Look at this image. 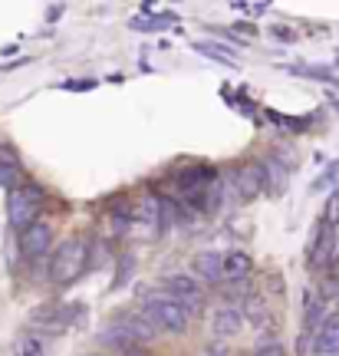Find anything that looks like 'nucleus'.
Masks as SVG:
<instances>
[{"label":"nucleus","mask_w":339,"mask_h":356,"mask_svg":"<svg viewBox=\"0 0 339 356\" xmlns=\"http://www.w3.org/2000/svg\"><path fill=\"white\" fill-rule=\"evenodd\" d=\"M142 317L149 320L155 330H162V333H172V337H181V333L188 330V310L178 304L172 293H165L162 287L158 291H149L145 293V300H142V310H138Z\"/></svg>","instance_id":"1"},{"label":"nucleus","mask_w":339,"mask_h":356,"mask_svg":"<svg viewBox=\"0 0 339 356\" xmlns=\"http://www.w3.org/2000/svg\"><path fill=\"white\" fill-rule=\"evenodd\" d=\"M89 267V244L83 238H66L50 257V280L53 284H73Z\"/></svg>","instance_id":"2"},{"label":"nucleus","mask_w":339,"mask_h":356,"mask_svg":"<svg viewBox=\"0 0 339 356\" xmlns=\"http://www.w3.org/2000/svg\"><path fill=\"white\" fill-rule=\"evenodd\" d=\"M40 208H43V188H37V185H20L7 195V218L17 231L30 228L37 221Z\"/></svg>","instance_id":"3"},{"label":"nucleus","mask_w":339,"mask_h":356,"mask_svg":"<svg viewBox=\"0 0 339 356\" xmlns=\"http://www.w3.org/2000/svg\"><path fill=\"white\" fill-rule=\"evenodd\" d=\"M162 291L172 293L178 304L188 310V317L198 310V304H201V280L188 277V274H168V277H162Z\"/></svg>","instance_id":"4"},{"label":"nucleus","mask_w":339,"mask_h":356,"mask_svg":"<svg viewBox=\"0 0 339 356\" xmlns=\"http://www.w3.org/2000/svg\"><path fill=\"white\" fill-rule=\"evenodd\" d=\"M53 248V225L50 221H33L30 228L20 231V251H24V257H43L50 254Z\"/></svg>","instance_id":"5"},{"label":"nucleus","mask_w":339,"mask_h":356,"mask_svg":"<svg viewBox=\"0 0 339 356\" xmlns=\"http://www.w3.org/2000/svg\"><path fill=\"white\" fill-rule=\"evenodd\" d=\"M264 185H267L264 165H244V168H238V175H234V188H238V195L244 202H254V198L264 191Z\"/></svg>","instance_id":"6"},{"label":"nucleus","mask_w":339,"mask_h":356,"mask_svg":"<svg viewBox=\"0 0 339 356\" xmlns=\"http://www.w3.org/2000/svg\"><path fill=\"white\" fill-rule=\"evenodd\" d=\"M214 181H217V172H214L211 165H195L178 175V188L185 191V195H191V191H204L208 185H214Z\"/></svg>","instance_id":"7"},{"label":"nucleus","mask_w":339,"mask_h":356,"mask_svg":"<svg viewBox=\"0 0 339 356\" xmlns=\"http://www.w3.org/2000/svg\"><path fill=\"white\" fill-rule=\"evenodd\" d=\"M336 257H339L336 234L329 228H323L320 238H316V244H313V251H310V267H323V264H329V261H336Z\"/></svg>","instance_id":"8"},{"label":"nucleus","mask_w":339,"mask_h":356,"mask_svg":"<svg viewBox=\"0 0 339 356\" xmlns=\"http://www.w3.org/2000/svg\"><path fill=\"white\" fill-rule=\"evenodd\" d=\"M254 270V257L247 254V251H227V254H221V274L231 280H240L247 277Z\"/></svg>","instance_id":"9"},{"label":"nucleus","mask_w":339,"mask_h":356,"mask_svg":"<svg viewBox=\"0 0 339 356\" xmlns=\"http://www.w3.org/2000/svg\"><path fill=\"white\" fill-rule=\"evenodd\" d=\"M240 327H244V314H240L238 307H221L217 314H214V333L227 340V337H238Z\"/></svg>","instance_id":"10"},{"label":"nucleus","mask_w":339,"mask_h":356,"mask_svg":"<svg viewBox=\"0 0 339 356\" xmlns=\"http://www.w3.org/2000/svg\"><path fill=\"white\" fill-rule=\"evenodd\" d=\"M115 320L126 327L129 337H132L135 343H151V340L158 337V330H155V327H151V323L142 317V314H122V317H115Z\"/></svg>","instance_id":"11"},{"label":"nucleus","mask_w":339,"mask_h":356,"mask_svg":"<svg viewBox=\"0 0 339 356\" xmlns=\"http://www.w3.org/2000/svg\"><path fill=\"white\" fill-rule=\"evenodd\" d=\"M195 270H198V277L204 284H217V280L224 277L221 274V254L217 251H201V254L195 257Z\"/></svg>","instance_id":"12"},{"label":"nucleus","mask_w":339,"mask_h":356,"mask_svg":"<svg viewBox=\"0 0 339 356\" xmlns=\"http://www.w3.org/2000/svg\"><path fill=\"white\" fill-rule=\"evenodd\" d=\"M30 323H33V327H43V330H50V333L66 330V320H63V310H60V307H37Z\"/></svg>","instance_id":"13"},{"label":"nucleus","mask_w":339,"mask_h":356,"mask_svg":"<svg viewBox=\"0 0 339 356\" xmlns=\"http://www.w3.org/2000/svg\"><path fill=\"white\" fill-rule=\"evenodd\" d=\"M313 346L320 350V353H329V350H339V314L336 317H329L323 327H320V333H316Z\"/></svg>","instance_id":"14"},{"label":"nucleus","mask_w":339,"mask_h":356,"mask_svg":"<svg viewBox=\"0 0 339 356\" xmlns=\"http://www.w3.org/2000/svg\"><path fill=\"white\" fill-rule=\"evenodd\" d=\"M320 317H323V300H320L316 291L306 287V293H303V323H306V330H316Z\"/></svg>","instance_id":"15"},{"label":"nucleus","mask_w":339,"mask_h":356,"mask_svg":"<svg viewBox=\"0 0 339 356\" xmlns=\"http://www.w3.org/2000/svg\"><path fill=\"white\" fill-rule=\"evenodd\" d=\"M135 215H138V221H145L151 231L162 228V202H158V198H142L135 208Z\"/></svg>","instance_id":"16"},{"label":"nucleus","mask_w":339,"mask_h":356,"mask_svg":"<svg viewBox=\"0 0 339 356\" xmlns=\"http://www.w3.org/2000/svg\"><path fill=\"white\" fill-rule=\"evenodd\" d=\"M47 353V343L40 333H20L17 343H13V356H43Z\"/></svg>","instance_id":"17"},{"label":"nucleus","mask_w":339,"mask_h":356,"mask_svg":"<svg viewBox=\"0 0 339 356\" xmlns=\"http://www.w3.org/2000/svg\"><path fill=\"white\" fill-rule=\"evenodd\" d=\"M168 24H175V13H158V17H151V20H142V17L132 20L135 30H162V26H168Z\"/></svg>","instance_id":"18"},{"label":"nucleus","mask_w":339,"mask_h":356,"mask_svg":"<svg viewBox=\"0 0 339 356\" xmlns=\"http://www.w3.org/2000/svg\"><path fill=\"white\" fill-rule=\"evenodd\" d=\"M24 172H20V165H0V185H3V188H20V185H24Z\"/></svg>","instance_id":"19"},{"label":"nucleus","mask_w":339,"mask_h":356,"mask_svg":"<svg viewBox=\"0 0 339 356\" xmlns=\"http://www.w3.org/2000/svg\"><path fill=\"white\" fill-rule=\"evenodd\" d=\"M264 172H270V178H274V181H276V185H274V191L287 188V172L280 168V162H276V159H267V162H264Z\"/></svg>","instance_id":"20"},{"label":"nucleus","mask_w":339,"mask_h":356,"mask_svg":"<svg viewBox=\"0 0 339 356\" xmlns=\"http://www.w3.org/2000/svg\"><path fill=\"white\" fill-rule=\"evenodd\" d=\"M254 356H283V346L280 343H267V346H257Z\"/></svg>","instance_id":"21"},{"label":"nucleus","mask_w":339,"mask_h":356,"mask_svg":"<svg viewBox=\"0 0 339 356\" xmlns=\"http://www.w3.org/2000/svg\"><path fill=\"white\" fill-rule=\"evenodd\" d=\"M274 37H280V40H290V30H283V26H274Z\"/></svg>","instance_id":"22"},{"label":"nucleus","mask_w":339,"mask_h":356,"mask_svg":"<svg viewBox=\"0 0 339 356\" xmlns=\"http://www.w3.org/2000/svg\"><path fill=\"white\" fill-rule=\"evenodd\" d=\"M122 356H149V353H142V350H129V353H122Z\"/></svg>","instance_id":"23"},{"label":"nucleus","mask_w":339,"mask_h":356,"mask_svg":"<svg viewBox=\"0 0 339 356\" xmlns=\"http://www.w3.org/2000/svg\"><path fill=\"white\" fill-rule=\"evenodd\" d=\"M336 307H339V297H336Z\"/></svg>","instance_id":"24"}]
</instances>
